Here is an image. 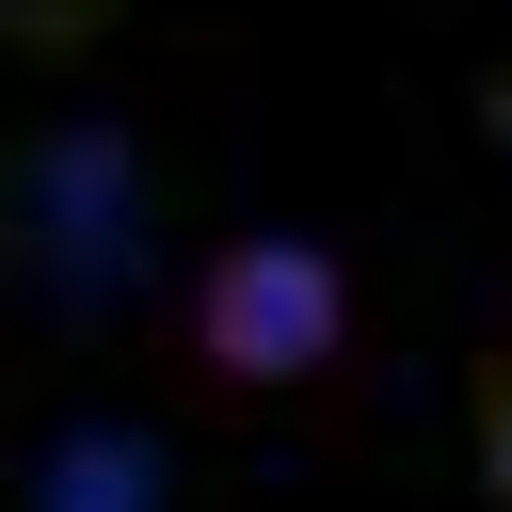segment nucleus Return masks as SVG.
<instances>
[{"label": "nucleus", "instance_id": "3", "mask_svg": "<svg viewBox=\"0 0 512 512\" xmlns=\"http://www.w3.org/2000/svg\"><path fill=\"white\" fill-rule=\"evenodd\" d=\"M128 0H0V48H96Z\"/></svg>", "mask_w": 512, "mask_h": 512}, {"label": "nucleus", "instance_id": "1", "mask_svg": "<svg viewBox=\"0 0 512 512\" xmlns=\"http://www.w3.org/2000/svg\"><path fill=\"white\" fill-rule=\"evenodd\" d=\"M176 336H192V368L208 384H320L336 352H352V272L320 256V240H224L208 272H192V304H176Z\"/></svg>", "mask_w": 512, "mask_h": 512}, {"label": "nucleus", "instance_id": "4", "mask_svg": "<svg viewBox=\"0 0 512 512\" xmlns=\"http://www.w3.org/2000/svg\"><path fill=\"white\" fill-rule=\"evenodd\" d=\"M480 112H496V144H512V80H496V96H480Z\"/></svg>", "mask_w": 512, "mask_h": 512}, {"label": "nucleus", "instance_id": "2", "mask_svg": "<svg viewBox=\"0 0 512 512\" xmlns=\"http://www.w3.org/2000/svg\"><path fill=\"white\" fill-rule=\"evenodd\" d=\"M464 464H480V496L512 512V352H480V384H464Z\"/></svg>", "mask_w": 512, "mask_h": 512}]
</instances>
